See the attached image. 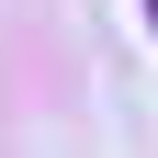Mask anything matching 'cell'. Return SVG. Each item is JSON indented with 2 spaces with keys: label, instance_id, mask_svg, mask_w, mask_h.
<instances>
[{
  "label": "cell",
  "instance_id": "obj_1",
  "mask_svg": "<svg viewBox=\"0 0 158 158\" xmlns=\"http://www.w3.org/2000/svg\"><path fill=\"white\" fill-rule=\"evenodd\" d=\"M147 11H158V0H147Z\"/></svg>",
  "mask_w": 158,
  "mask_h": 158
}]
</instances>
